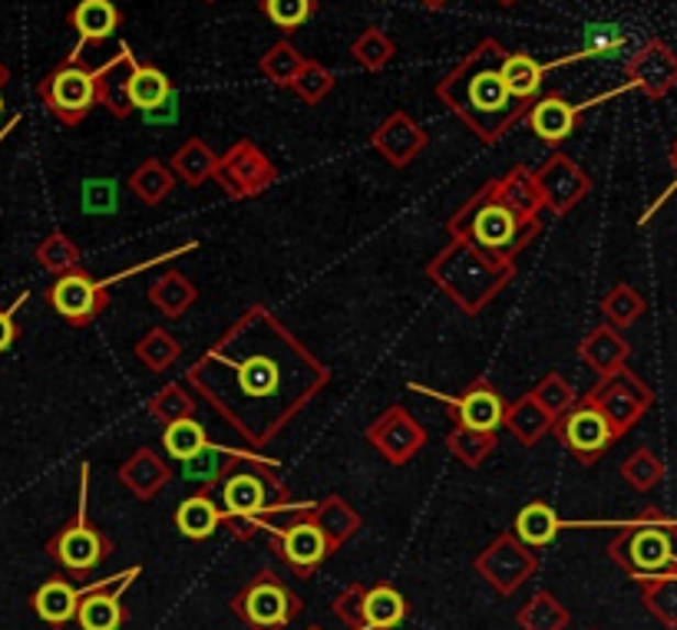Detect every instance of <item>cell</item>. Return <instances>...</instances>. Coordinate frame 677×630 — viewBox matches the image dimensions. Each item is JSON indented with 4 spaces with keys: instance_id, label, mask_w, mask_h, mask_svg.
I'll list each match as a JSON object with an SVG mask.
<instances>
[{
    "instance_id": "3957f363",
    "label": "cell",
    "mask_w": 677,
    "mask_h": 630,
    "mask_svg": "<svg viewBox=\"0 0 677 630\" xmlns=\"http://www.w3.org/2000/svg\"><path fill=\"white\" fill-rule=\"evenodd\" d=\"M450 235L473 241L479 251L512 261L519 248H525L539 235V218L519 215L499 192L496 182H489L456 218H450Z\"/></svg>"
},
{
    "instance_id": "484cf974",
    "label": "cell",
    "mask_w": 677,
    "mask_h": 630,
    "mask_svg": "<svg viewBox=\"0 0 677 630\" xmlns=\"http://www.w3.org/2000/svg\"><path fill=\"white\" fill-rule=\"evenodd\" d=\"M169 465L153 452V449H140L123 469H120V479L136 492V495H143V498H149V495H156L166 482H169Z\"/></svg>"
},
{
    "instance_id": "7c38bea8",
    "label": "cell",
    "mask_w": 677,
    "mask_h": 630,
    "mask_svg": "<svg viewBox=\"0 0 677 630\" xmlns=\"http://www.w3.org/2000/svg\"><path fill=\"white\" fill-rule=\"evenodd\" d=\"M215 179L222 182V189L232 199H252L258 192H265L275 179L278 169L271 166V159L255 146V143H235L222 159H219V172Z\"/></svg>"
},
{
    "instance_id": "ab89813d",
    "label": "cell",
    "mask_w": 677,
    "mask_h": 630,
    "mask_svg": "<svg viewBox=\"0 0 677 630\" xmlns=\"http://www.w3.org/2000/svg\"><path fill=\"white\" fill-rule=\"evenodd\" d=\"M446 446L453 449L456 459L479 465L492 449H499V436L496 432H482V429H466V426H453V432L446 436Z\"/></svg>"
},
{
    "instance_id": "d4e9b609",
    "label": "cell",
    "mask_w": 677,
    "mask_h": 630,
    "mask_svg": "<svg viewBox=\"0 0 677 630\" xmlns=\"http://www.w3.org/2000/svg\"><path fill=\"white\" fill-rule=\"evenodd\" d=\"M245 459H252V455H238V452H229V449L209 442L199 455L182 462V479H189V482H196V485H202L209 492L222 475H229Z\"/></svg>"
},
{
    "instance_id": "6f0895ef",
    "label": "cell",
    "mask_w": 677,
    "mask_h": 630,
    "mask_svg": "<svg viewBox=\"0 0 677 630\" xmlns=\"http://www.w3.org/2000/svg\"><path fill=\"white\" fill-rule=\"evenodd\" d=\"M209 4H215V0H209Z\"/></svg>"
},
{
    "instance_id": "8fae6325",
    "label": "cell",
    "mask_w": 677,
    "mask_h": 630,
    "mask_svg": "<svg viewBox=\"0 0 677 630\" xmlns=\"http://www.w3.org/2000/svg\"><path fill=\"white\" fill-rule=\"evenodd\" d=\"M113 67H116V57H113ZM126 67H130V77L120 83L113 80V70H110V80L120 87V93H116V116L120 120H126L133 110H140L146 116L159 113L169 100H176L169 77L163 70H156L153 64H140L130 47H126Z\"/></svg>"
},
{
    "instance_id": "db71d44e",
    "label": "cell",
    "mask_w": 677,
    "mask_h": 630,
    "mask_svg": "<svg viewBox=\"0 0 677 630\" xmlns=\"http://www.w3.org/2000/svg\"><path fill=\"white\" fill-rule=\"evenodd\" d=\"M499 8H512V4H519V0H496Z\"/></svg>"
},
{
    "instance_id": "f907efd6",
    "label": "cell",
    "mask_w": 677,
    "mask_h": 630,
    "mask_svg": "<svg viewBox=\"0 0 677 630\" xmlns=\"http://www.w3.org/2000/svg\"><path fill=\"white\" fill-rule=\"evenodd\" d=\"M624 44V34L611 24H598L585 34V54L581 57H611Z\"/></svg>"
},
{
    "instance_id": "7402d4cb",
    "label": "cell",
    "mask_w": 677,
    "mask_h": 630,
    "mask_svg": "<svg viewBox=\"0 0 677 630\" xmlns=\"http://www.w3.org/2000/svg\"><path fill=\"white\" fill-rule=\"evenodd\" d=\"M529 126L539 139H545L548 146H558L575 133L578 110L568 100H562L558 93H548L529 106Z\"/></svg>"
},
{
    "instance_id": "5b68a950",
    "label": "cell",
    "mask_w": 677,
    "mask_h": 630,
    "mask_svg": "<svg viewBox=\"0 0 677 630\" xmlns=\"http://www.w3.org/2000/svg\"><path fill=\"white\" fill-rule=\"evenodd\" d=\"M611 554L634 574H664L677 567V525L667 521L657 508H647L637 525H631L614 544Z\"/></svg>"
},
{
    "instance_id": "9a60e30c",
    "label": "cell",
    "mask_w": 677,
    "mask_h": 630,
    "mask_svg": "<svg viewBox=\"0 0 677 630\" xmlns=\"http://www.w3.org/2000/svg\"><path fill=\"white\" fill-rule=\"evenodd\" d=\"M430 396H436L440 403H446L453 409V423L466 426V429H482V432H496L506 419V396L499 390H492L486 380H476L469 390H463L459 396H440L433 390H426Z\"/></svg>"
},
{
    "instance_id": "603a6c76",
    "label": "cell",
    "mask_w": 677,
    "mask_h": 630,
    "mask_svg": "<svg viewBox=\"0 0 677 630\" xmlns=\"http://www.w3.org/2000/svg\"><path fill=\"white\" fill-rule=\"evenodd\" d=\"M578 357H581L598 376H611V373H618L621 367H628L631 344L621 337V330L601 324V327H595V330L581 340Z\"/></svg>"
},
{
    "instance_id": "8992f818",
    "label": "cell",
    "mask_w": 677,
    "mask_h": 630,
    "mask_svg": "<svg viewBox=\"0 0 677 630\" xmlns=\"http://www.w3.org/2000/svg\"><path fill=\"white\" fill-rule=\"evenodd\" d=\"M100 74L103 67L93 70L70 57L41 80L37 93L64 126H77L100 106Z\"/></svg>"
},
{
    "instance_id": "681fc988",
    "label": "cell",
    "mask_w": 677,
    "mask_h": 630,
    "mask_svg": "<svg viewBox=\"0 0 677 630\" xmlns=\"http://www.w3.org/2000/svg\"><path fill=\"white\" fill-rule=\"evenodd\" d=\"M77 261H80V248H77L70 238H64V235H51L47 245L41 248V265L51 268V271H57V274L74 271Z\"/></svg>"
},
{
    "instance_id": "816d5d0a",
    "label": "cell",
    "mask_w": 677,
    "mask_h": 630,
    "mask_svg": "<svg viewBox=\"0 0 677 630\" xmlns=\"http://www.w3.org/2000/svg\"><path fill=\"white\" fill-rule=\"evenodd\" d=\"M24 301V297H21ZM21 301L11 311H0V353L11 350V344L18 340V324H14V311L21 307Z\"/></svg>"
},
{
    "instance_id": "bcb514c9",
    "label": "cell",
    "mask_w": 677,
    "mask_h": 630,
    "mask_svg": "<svg viewBox=\"0 0 677 630\" xmlns=\"http://www.w3.org/2000/svg\"><path fill=\"white\" fill-rule=\"evenodd\" d=\"M291 90H295L304 103L314 106V103H321V100L334 90V77H331V70L321 67L318 60H304V67L298 70Z\"/></svg>"
},
{
    "instance_id": "9f6ffc18",
    "label": "cell",
    "mask_w": 677,
    "mask_h": 630,
    "mask_svg": "<svg viewBox=\"0 0 677 630\" xmlns=\"http://www.w3.org/2000/svg\"><path fill=\"white\" fill-rule=\"evenodd\" d=\"M0 116H4V97H0Z\"/></svg>"
},
{
    "instance_id": "83f0119b",
    "label": "cell",
    "mask_w": 677,
    "mask_h": 630,
    "mask_svg": "<svg viewBox=\"0 0 677 630\" xmlns=\"http://www.w3.org/2000/svg\"><path fill=\"white\" fill-rule=\"evenodd\" d=\"M219 525H222V508L209 498V492H199L176 508V528L192 541L215 535Z\"/></svg>"
},
{
    "instance_id": "d6986e66",
    "label": "cell",
    "mask_w": 677,
    "mask_h": 630,
    "mask_svg": "<svg viewBox=\"0 0 677 630\" xmlns=\"http://www.w3.org/2000/svg\"><path fill=\"white\" fill-rule=\"evenodd\" d=\"M374 149L397 169L410 166L426 149V133L407 113H390L374 133Z\"/></svg>"
},
{
    "instance_id": "44dd1931",
    "label": "cell",
    "mask_w": 677,
    "mask_h": 630,
    "mask_svg": "<svg viewBox=\"0 0 677 630\" xmlns=\"http://www.w3.org/2000/svg\"><path fill=\"white\" fill-rule=\"evenodd\" d=\"M70 27L80 34V47L74 50V57H84V50L90 44H103L116 34L120 8L113 4V0H80V4L70 11Z\"/></svg>"
},
{
    "instance_id": "ba28073f",
    "label": "cell",
    "mask_w": 677,
    "mask_h": 630,
    "mask_svg": "<svg viewBox=\"0 0 677 630\" xmlns=\"http://www.w3.org/2000/svg\"><path fill=\"white\" fill-rule=\"evenodd\" d=\"M232 610L252 627V630H281L288 627L298 610H301V600L275 577V574H258L232 604Z\"/></svg>"
},
{
    "instance_id": "11a10c76",
    "label": "cell",
    "mask_w": 677,
    "mask_h": 630,
    "mask_svg": "<svg viewBox=\"0 0 677 630\" xmlns=\"http://www.w3.org/2000/svg\"><path fill=\"white\" fill-rule=\"evenodd\" d=\"M4 83H8V70H4V67H0V87H4Z\"/></svg>"
},
{
    "instance_id": "f546056e",
    "label": "cell",
    "mask_w": 677,
    "mask_h": 630,
    "mask_svg": "<svg viewBox=\"0 0 677 630\" xmlns=\"http://www.w3.org/2000/svg\"><path fill=\"white\" fill-rule=\"evenodd\" d=\"M173 176L186 185H202L206 179H215L219 172V156L202 143V139H189L176 156H173Z\"/></svg>"
},
{
    "instance_id": "1f68e13d",
    "label": "cell",
    "mask_w": 677,
    "mask_h": 630,
    "mask_svg": "<svg viewBox=\"0 0 677 630\" xmlns=\"http://www.w3.org/2000/svg\"><path fill=\"white\" fill-rule=\"evenodd\" d=\"M77 620H80L84 630H120L126 623V610H123L116 594L90 590L87 597H80Z\"/></svg>"
},
{
    "instance_id": "e575fe53",
    "label": "cell",
    "mask_w": 677,
    "mask_h": 630,
    "mask_svg": "<svg viewBox=\"0 0 677 630\" xmlns=\"http://www.w3.org/2000/svg\"><path fill=\"white\" fill-rule=\"evenodd\" d=\"M176 189V176L169 166L156 162V159H146L140 169H133L130 176V192L143 202V205H159L166 202V195Z\"/></svg>"
},
{
    "instance_id": "ffe728a7",
    "label": "cell",
    "mask_w": 677,
    "mask_h": 630,
    "mask_svg": "<svg viewBox=\"0 0 677 630\" xmlns=\"http://www.w3.org/2000/svg\"><path fill=\"white\" fill-rule=\"evenodd\" d=\"M278 551H281V558L295 571L308 574V571H314L328 558L331 538L324 535V528L318 521H295L291 528H285L278 535Z\"/></svg>"
},
{
    "instance_id": "836d02e7",
    "label": "cell",
    "mask_w": 677,
    "mask_h": 630,
    "mask_svg": "<svg viewBox=\"0 0 677 630\" xmlns=\"http://www.w3.org/2000/svg\"><path fill=\"white\" fill-rule=\"evenodd\" d=\"M558 528H562V521L548 502H532L515 515V535L522 538V544H532V548L555 541Z\"/></svg>"
},
{
    "instance_id": "f35d334b",
    "label": "cell",
    "mask_w": 677,
    "mask_h": 630,
    "mask_svg": "<svg viewBox=\"0 0 677 630\" xmlns=\"http://www.w3.org/2000/svg\"><path fill=\"white\" fill-rule=\"evenodd\" d=\"M304 60H308V57H301L291 41H278V44L262 57L258 70H262L275 87H291L295 77H298V70L304 67Z\"/></svg>"
},
{
    "instance_id": "52a82bcc",
    "label": "cell",
    "mask_w": 677,
    "mask_h": 630,
    "mask_svg": "<svg viewBox=\"0 0 677 630\" xmlns=\"http://www.w3.org/2000/svg\"><path fill=\"white\" fill-rule=\"evenodd\" d=\"M595 409H601V416L608 419L611 432L621 439L628 429H634L641 423V416L654 406V393L651 386L631 373L628 367H621L611 376H601V383L585 396Z\"/></svg>"
},
{
    "instance_id": "d590c367",
    "label": "cell",
    "mask_w": 677,
    "mask_h": 630,
    "mask_svg": "<svg viewBox=\"0 0 677 630\" xmlns=\"http://www.w3.org/2000/svg\"><path fill=\"white\" fill-rule=\"evenodd\" d=\"M644 297H641V291H634L631 284H614L604 297H601V317H604V324L608 327H614V330H624V327H631L641 314H644Z\"/></svg>"
},
{
    "instance_id": "277c9868",
    "label": "cell",
    "mask_w": 677,
    "mask_h": 630,
    "mask_svg": "<svg viewBox=\"0 0 677 630\" xmlns=\"http://www.w3.org/2000/svg\"><path fill=\"white\" fill-rule=\"evenodd\" d=\"M430 278L463 307L479 311L489 297L502 291V284L512 278V261L492 258L479 251L473 241L453 238V245L430 265Z\"/></svg>"
},
{
    "instance_id": "7bdbcfd3",
    "label": "cell",
    "mask_w": 677,
    "mask_h": 630,
    "mask_svg": "<svg viewBox=\"0 0 677 630\" xmlns=\"http://www.w3.org/2000/svg\"><path fill=\"white\" fill-rule=\"evenodd\" d=\"M621 475L631 488L637 492H651L661 475H664V462L651 452V449H634L624 462H621Z\"/></svg>"
},
{
    "instance_id": "5bb4252c",
    "label": "cell",
    "mask_w": 677,
    "mask_h": 630,
    "mask_svg": "<svg viewBox=\"0 0 677 630\" xmlns=\"http://www.w3.org/2000/svg\"><path fill=\"white\" fill-rule=\"evenodd\" d=\"M628 87L641 90L647 100H664L677 87V54L664 41H647L637 54H631Z\"/></svg>"
},
{
    "instance_id": "c3c4849f",
    "label": "cell",
    "mask_w": 677,
    "mask_h": 630,
    "mask_svg": "<svg viewBox=\"0 0 677 630\" xmlns=\"http://www.w3.org/2000/svg\"><path fill=\"white\" fill-rule=\"evenodd\" d=\"M120 185L113 179H87L84 182V212L87 215H116Z\"/></svg>"
},
{
    "instance_id": "d6a6232c",
    "label": "cell",
    "mask_w": 677,
    "mask_h": 630,
    "mask_svg": "<svg viewBox=\"0 0 677 630\" xmlns=\"http://www.w3.org/2000/svg\"><path fill=\"white\" fill-rule=\"evenodd\" d=\"M149 304H153L159 314H166V317L176 320V317H182V314L196 304V288H192V281H189L186 274L166 271V274L153 284Z\"/></svg>"
},
{
    "instance_id": "f6af8a7d",
    "label": "cell",
    "mask_w": 677,
    "mask_h": 630,
    "mask_svg": "<svg viewBox=\"0 0 677 630\" xmlns=\"http://www.w3.org/2000/svg\"><path fill=\"white\" fill-rule=\"evenodd\" d=\"M149 413L159 419V423H176V419H189L196 413V400L179 386V383H169L163 386L153 400H149Z\"/></svg>"
},
{
    "instance_id": "e0dca14e",
    "label": "cell",
    "mask_w": 677,
    "mask_h": 630,
    "mask_svg": "<svg viewBox=\"0 0 677 630\" xmlns=\"http://www.w3.org/2000/svg\"><path fill=\"white\" fill-rule=\"evenodd\" d=\"M271 485H281L275 469L265 465V462H255L252 472H229L225 482H222V505L229 518H255L268 498H271Z\"/></svg>"
},
{
    "instance_id": "4fadbf2b",
    "label": "cell",
    "mask_w": 677,
    "mask_h": 630,
    "mask_svg": "<svg viewBox=\"0 0 677 630\" xmlns=\"http://www.w3.org/2000/svg\"><path fill=\"white\" fill-rule=\"evenodd\" d=\"M535 189L542 195V209H552L555 215L571 212L588 192H591V179L562 153H555L545 166H539L535 172Z\"/></svg>"
},
{
    "instance_id": "9c48e42d",
    "label": "cell",
    "mask_w": 677,
    "mask_h": 630,
    "mask_svg": "<svg viewBox=\"0 0 677 630\" xmlns=\"http://www.w3.org/2000/svg\"><path fill=\"white\" fill-rule=\"evenodd\" d=\"M552 432L558 436V442L581 462V465H591L598 462L611 442L618 439L608 426V419L601 416V409H595L585 396L575 400L571 409H565L555 423H552Z\"/></svg>"
},
{
    "instance_id": "f5cc1de1",
    "label": "cell",
    "mask_w": 677,
    "mask_h": 630,
    "mask_svg": "<svg viewBox=\"0 0 677 630\" xmlns=\"http://www.w3.org/2000/svg\"><path fill=\"white\" fill-rule=\"evenodd\" d=\"M423 8H430V11H440V8H446V0H420Z\"/></svg>"
},
{
    "instance_id": "b9f144b4",
    "label": "cell",
    "mask_w": 677,
    "mask_h": 630,
    "mask_svg": "<svg viewBox=\"0 0 677 630\" xmlns=\"http://www.w3.org/2000/svg\"><path fill=\"white\" fill-rule=\"evenodd\" d=\"M179 353H182L179 340H176L169 330H163V327L149 330V334L136 344V357H140V363H143V367H149L153 373H159V370L173 367Z\"/></svg>"
},
{
    "instance_id": "ee69618b",
    "label": "cell",
    "mask_w": 677,
    "mask_h": 630,
    "mask_svg": "<svg viewBox=\"0 0 677 630\" xmlns=\"http://www.w3.org/2000/svg\"><path fill=\"white\" fill-rule=\"evenodd\" d=\"M644 600L654 617H661L667 627H677V574H661L654 581H644Z\"/></svg>"
},
{
    "instance_id": "7dc6e473",
    "label": "cell",
    "mask_w": 677,
    "mask_h": 630,
    "mask_svg": "<svg viewBox=\"0 0 677 630\" xmlns=\"http://www.w3.org/2000/svg\"><path fill=\"white\" fill-rule=\"evenodd\" d=\"M532 396H535V403L552 416V423L565 413V409H571L575 406V390L565 383V376H558V373H548L535 390H532Z\"/></svg>"
},
{
    "instance_id": "2e32d148",
    "label": "cell",
    "mask_w": 677,
    "mask_h": 630,
    "mask_svg": "<svg viewBox=\"0 0 677 630\" xmlns=\"http://www.w3.org/2000/svg\"><path fill=\"white\" fill-rule=\"evenodd\" d=\"M51 551L57 554V561H60L67 571L87 574V571H93V567L113 551V544H110V538H107L100 528H93V525L87 521V515H84V508H80V518H77L74 525H67V528L51 541Z\"/></svg>"
},
{
    "instance_id": "ac0fdd59",
    "label": "cell",
    "mask_w": 677,
    "mask_h": 630,
    "mask_svg": "<svg viewBox=\"0 0 677 630\" xmlns=\"http://www.w3.org/2000/svg\"><path fill=\"white\" fill-rule=\"evenodd\" d=\"M367 439L380 449L384 459L390 462H407L413 459L423 446H426V429L403 409V406H390L370 429Z\"/></svg>"
},
{
    "instance_id": "4dcf8cb0",
    "label": "cell",
    "mask_w": 677,
    "mask_h": 630,
    "mask_svg": "<svg viewBox=\"0 0 677 630\" xmlns=\"http://www.w3.org/2000/svg\"><path fill=\"white\" fill-rule=\"evenodd\" d=\"M34 607L41 614V620L47 623H70L77 617V607H80V594L74 590V584H67L64 577H54L47 581L37 594H34Z\"/></svg>"
},
{
    "instance_id": "60d3db41",
    "label": "cell",
    "mask_w": 677,
    "mask_h": 630,
    "mask_svg": "<svg viewBox=\"0 0 677 630\" xmlns=\"http://www.w3.org/2000/svg\"><path fill=\"white\" fill-rule=\"evenodd\" d=\"M351 54H354V60L364 67V70H384L390 60H393V54H397V44L380 31V27H367L357 41H354V47H351Z\"/></svg>"
},
{
    "instance_id": "8d00e7d4",
    "label": "cell",
    "mask_w": 677,
    "mask_h": 630,
    "mask_svg": "<svg viewBox=\"0 0 677 630\" xmlns=\"http://www.w3.org/2000/svg\"><path fill=\"white\" fill-rule=\"evenodd\" d=\"M163 446H166L169 459L186 462V459L199 455V452L209 446V432H206V426L196 423L192 416H189V419H176V423L166 426V432H163Z\"/></svg>"
},
{
    "instance_id": "30bf717a",
    "label": "cell",
    "mask_w": 677,
    "mask_h": 630,
    "mask_svg": "<svg viewBox=\"0 0 677 630\" xmlns=\"http://www.w3.org/2000/svg\"><path fill=\"white\" fill-rule=\"evenodd\" d=\"M107 288H110V281H97L90 271L74 268V271H67L54 281V288L47 291V301L67 324L87 327L110 307V291Z\"/></svg>"
},
{
    "instance_id": "4316f807",
    "label": "cell",
    "mask_w": 677,
    "mask_h": 630,
    "mask_svg": "<svg viewBox=\"0 0 677 630\" xmlns=\"http://www.w3.org/2000/svg\"><path fill=\"white\" fill-rule=\"evenodd\" d=\"M403 614H407V600L400 597V590L387 584L370 587L360 600V623L370 630H390L403 620Z\"/></svg>"
},
{
    "instance_id": "7a4b0ae2",
    "label": "cell",
    "mask_w": 677,
    "mask_h": 630,
    "mask_svg": "<svg viewBox=\"0 0 677 630\" xmlns=\"http://www.w3.org/2000/svg\"><path fill=\"white\" fill-rule=\"evenodd\" d=\"M502 44L486 37L436 83V100H443L482 143L502 139V133L529 113L502 83Z\"/></svg>"
},
{
    "instance_id": "6da1fadb",
    "label": "cell",
    "mask_w": 677,
    "mask_h": 630,
    "mask_svg": "<svg viewBox=\"0 0 677 630\" xmlns=\"http://www.w3.org/2000/svg\"><path fill=\"white\" fill-rule=\"evenodd\" d=\"M209 403L252 446H265L328 383L318 363L265 307H252L189 370Z\"/></svg>"
},
{
    "instance_id": "74e56055",
    "label": "cell",
    "mask_w": 677,
    "mask_h": 630,
    "mask_svg": "<svg viewBox=\"0 0 677 630\" xmlns=\"http://www.w3.org/2000/svg\"><path fill=\"white\" fill-rule=\"evenodd\" d=\"M262 14L281 34H298L318 14V0H262Z\"/></svg>"
},
{
    "instance_id": "f1b7e54d",
    "label": "cell",
    "mask_w": 677,
    "mask_h": 630,
    "mask_svg": "<svg viewBox=\"0 0 677 630\" xmlns=\"http://www.w3.org/2000/svg\"><path fill=\"white\" fill-rule=\"evenodd\" d=\"M509 429H512V436L522 442V446H535L548 429H552V416L535 403V396L529 393V396H522L519 403H509L506 406V419H502Z\"/></svg>"
},
{
    "instance_id": "cb8c5ba5",
    "label": "cell",
    "mask_w": 677,
    "mask_h": 630,
    "mask_svg": "<svg viewBox=\"0 0 677 630\" xmlns=\"http://www.w3.org/2000/svg\"><path fill=\"white\" fill-rule=\"evenodd\" d=\"M542 77H545V67L539 60H532L529 54H506L502 57V83L519 106L529 110L539 100Z\"/></svg>"
}]
</instances>
